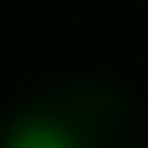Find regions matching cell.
<instances>
[{"label": "cell", "instance_id": "6da1fadb", "mask_svg": "<svg viewBox=\"0 0 148 148\" xmlns=\"http://www.w3.org/2000/svg\"><path fill=\"white\" fill-rule=\"evenodd\" d=\"M6 148H80V143H74L69 131L46 125V120H29V125H17L12 137H6Z\"/></svg>", "mask_w": 148, "mask_h": 148}]
</instances>
